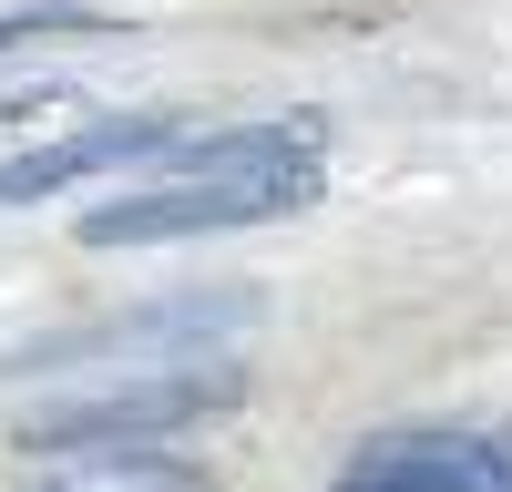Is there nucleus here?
Wrapping results in <instances>:
<instances>
[{"mask_svg":"<svg viewBox=\"0 0 512 492\" xmlns=\"http://www.w3.org/2000/svg\"><path fill=\"white\" fill-rule=\"evenodd\" d=\"M318 113H256L185 134L164 164H144L123 195L82 216V246H175V236H236L318 205Z\"/></svg>","mask_w":512,"mask_h":492,"instance_id":"1","label":"nucleus"},{"mask_svg":"<svg viewBox=\"0 0 512 492\" xmlns=\"http://www.w3.org/2000/svg\"><path fill=\"white\" fill-rule=\"evenodd\" d=\"M246 400V369L236 359H134V369H93L72 390H41L21 410V441L31 451H123L144 431H185V421H216V410Z\"/></svg>","mask_w":512,"mask_h":492,"instance_id":"2","label":"nucleus"},{"mask_svg":"<svg viewBox=\"0 0 512 492\" xmlns=\"http://www.w3.org/2000/svg\"><path fill=\"white\" fill-rule=\"evenodd\" d=\"M328 492H512V441L461 421H390L338 462Z\"/></svg>","mask_w":512,"mask_h":492,"instance_id":"3","label":"nucleus"},{"mask_svg":"<svg viewBox=\"0 0 512 492\" xmlns=\"http://www.w3.org/2000/svg\"><path fill=\"white\" fill-rule=\"evenodd\" d=\"M185 134H195L185 113H103V123H72V134H52V144H31V154L0 164V205H41V195L82 185V175H144V164H164Z\"/></svg>","mask_w":512,"mask_h":492,"instance_id":"4","label":"nucleus"},{"mask_svg":"<svg viewBox=\"0 0 512 492\" xmlns=\"http://www.w3.org/2000/svg\"><path fill=\"white\" fill-rule=\"evenodd\" d=\"M31 492H216V482L175 451H82V462H52Z\"/></svg>","mask_w":512,"mask_h":492,"instance_id":"5","label":"nucleus"},{"mask_svg":"<svg viewBox=\"0 0 512 492\" xmlns=\"http://www.w3.org/2000/svg\"><path fill=\"white\" fill-rule=\"evenodd\" d=\"M72 31H113V11H82V0H0V52H21V41H72Z\"/></svg>","mask_w":512,"mask_h":492,"instance_id":"6","label":"nucleus"},{"mask_svg":"<svg viewBox=\"0 0 512 492\" xmlns=\"http://www.w3.org/2000/svg\"><path fill=\"white\" fill-rule=\"evenodd\" d=\"M31 103H41V93H0V123H21V113H31Z\"/></svg>","mask_w":512,"mask_h":492,"instance_id":"7","label":"nucleus"}]
</instances>
